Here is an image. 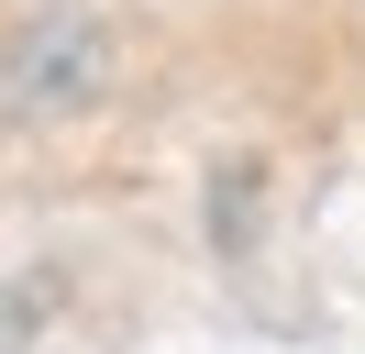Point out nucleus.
<instances>
[{"mask_svg":"<svg viewBox=\"0 0 365 354\" xmlns=\"http://www.w3.org/2000/svg\"><path fill=\"white\" fill-rule=\"evenodd\" d=\"M122 88V34L89 0H34L0 22V133H67Z\"/></svg>","mask_w":365,"mask_h":354,"instance_id":"obj_1","label":"nucleus"}]
</instances>
